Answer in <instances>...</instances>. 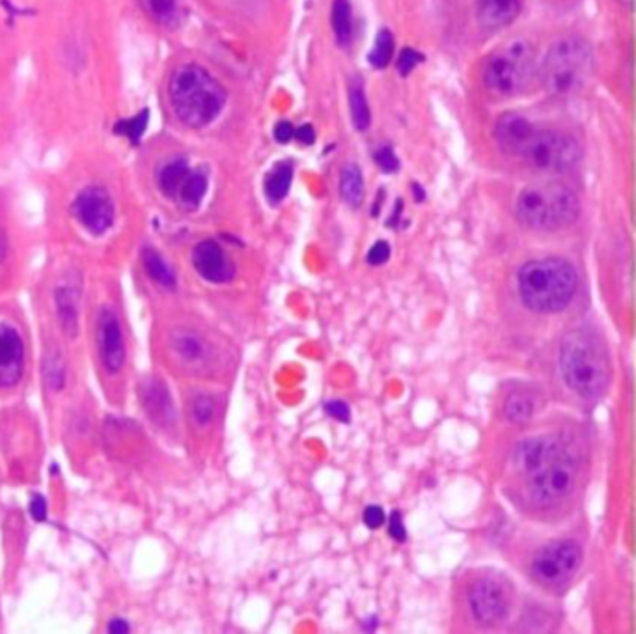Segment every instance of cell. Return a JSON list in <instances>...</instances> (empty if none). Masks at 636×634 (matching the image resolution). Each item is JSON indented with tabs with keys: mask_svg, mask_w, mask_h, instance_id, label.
I'll return each mask as SVG.
<instances>
[{
	"mask_svg": "<svg viewBox=\"0 0 636 634\" xmlns=\"http://www.w3.org/2000/svg\"><path fill=\"white\" fill-rule=\"evenodd\" d=\"M536 125H538L536 122H532L525 114H519V112L502 114L495 124V140L500 151H504L510 158L519 159Z\"/></svg>",
	"mask_w": 636,
	"mask_h": 634,
	"instance_id": "16",
	"label": "cell"
},
{
	"mask_svg": "<svg viewBox=\"0 0 636 634\" xmlns=\"http://www.w3.org/2000/svg\"><path fill=\"white\" fill-rule=\"evenodd\" d=\"M226 90L205 67L184 64L169 80V101L179 124L202 129L221 116L226 105Z\"/></svg>",
	"mask_w": 636,
	"mask_h": 634,
	"instance_id": "2",
	"label": "cell"
},
{
	"mask_svg": "<svg viewBox=\"0 0 636 634\" xmlns=\"http://www.w3.org/2000/svg\"><path fill=\"white\" fill-rule=\"evenodd\" d=\"M171 349L185 364H197L208 357V344L200 334L189 328H179L171 334Z\"/></svg>",
	"mask_w": 636,
	"mask_h": 634,
	"instance_id": "20",
	"label": "cell"
},
{
	"mask_svg": "<svg viewBox=\"0 0 636 634\" xmlns=\"http://www.w3.org/2000/svg\"><path fill=\"white\" fill-rule=\"evenodd\" d=\"M469 608L479 623H500L510 614L512 589L499 576L478 579L469 592Z\"/></svg>",
	"mask_w": 636,
	"mask_h": 634,
	"instance_id": "12",
	"label": "cell"
},
{
	"mask_svg": "<svg viewBox=\"0 0 636 634\" xmlns=\"http://www.w3.org/2000/svg\"><path fill=\"white\" fill-rule=\"evenodd\" d=\"M519 295L532 312L557 314L570 307L578 289L575 268L562 258H541L519 271Z\"/></svg>",
	"mask_w": 636,
	"mask_h": 634,
	"instance_id": "3",
	"label": "cell"
},
{
	"mask_svg": "<svg viewBox=\"0 0 636 634\" xmlns=\"http://www.w3.org/2000/svg\"><path fill=\"white\" fill-rule=\"evenodd\" d=\"M504 412L513 424H525L536 412V399L526 393L512 394L506 401Z\"/></svg>",
	"mask_w": 636,
	"mask_h": 634,
	"instance_id": "27",
	"label": "cell"
},
{
	"mask_svg": "<svg viewBox=\"0 0 636 634\" xmlns=\"http://www.w3.org/2000/svg\"><path fill=\"white\" fill-rule=\"evenodd\" d=\"M296 137L301 140L302 145H312L315 138L314 127L312 125H302L297 129Z\"/></svg>",
	"mask_w": 636,
	"mask_h": 634,
	"instance_id": "39",
	"label": "cell"
},
{
	"mask_svg": "<svg viewBox=\"0 0 636 634\" xmlns=\"http://www.w3.org/2000/svg\"><path fill=\"white\" fill-rule=\"evenodd\" d=\"M519 159L541 174H564L581 163L583 146L571 133L536 125Z\"/></svg>",
	"mask_w": 636,
	"mask_h": 634,
	"instance_id": "7",
	"label": "cell"
},
{
	"mask_svg": "<svg viewBox=\"0 0 636 634\" xmlns=\"http://www.w3.org/2000/svg\"><path fill=\"white\" fill-rule=\"evenodd\" d=\"M538 77L536 49L525 38H513L487 57L482 83L497 98H515Z\"/></svg>",
	"mask_w": 636,
	"mask_h": 634,
	"instance_id": "6",
	"label": "cell"
},
{
	"mask_svg": "<svg viewBox=\"0 0 636 634\" xmlns=\"http://www.w3.org/2000/svg\"><path fill=\"white\" fill-rule=\"evenodd\" d=\"M390 258V247L387 241L375 243L372 249L367 250L366 262L370 265H383Z\"/></svg>",
	"mask_w": 636,
	"mask_h": 634,
	"instance_id": "33",
	"label": "cell"
},
{
	"mask_svg": "<svg viewBox=\"0 0 636 634\" xmlns=\"http://www.w3.org/2000/svg\"><path fill=\"white\" fill-rule=\"evenodd\" d=\"M192 268L203 281L228 284L236 276V265L226 250L213 239H203L192 250Z\"/></svg>",
	"mask_w": 636,
	"mask_h": 634,
	"instance_id": "15",
	"label": "cell"
},
{
	"mask_svg": "<svg viewBox=\"0 0 636 634\" xmlns=\"http://www.w3.org/2000/svg\"><path fill=\"white\" fill-rule=\"evenodd\" d=\"M620 2H622L623 7H633V0H620Z\"/></svg>",
	"mask_w": 636,
	"mask_h": 634,
	"instance_id": "42",
	"label": "cell"
},
{
	"mask_svg": "<svg viewBox=\"0 0 636 634\" xmlns=\"http://www.w3.org/2000/svg\"><path fill=\"white\" fill-rule=\"evenodd\" d=\"M375 163L379 166L381 171L383 172H396L400 169V161L396 158V153H394L392 148H381V150L375 151Z\"/></svg>",
	"mask_w": 636,
	"mask_h": 634,
	"instance_id": "31",
	"label": "cell"
},
{
	"mask_svg": "<svg viewBox=\"0 0 636 634\" xmlns=\"http://www.w3.org/2000/svg\"><path fill=\"white\" fill-rule=\"evenodd\" d=\"M325 411L333 417L335 420H340V422H349V407L346 401H328L327 406H325Z\"/></svg>",
	"mask_w": 636,
	"mask_h": 634,
	"instance_id": "36",
	"label": "cell"
},
{
	"mask_svg": "<svg viewBox=\"0 0 636 634\" xmlns=\"http://www.w3.org/2000/svg\"><path fill=\"white\" fill-rule=\"evenodd\" d=\"M340 195L351 208H359L364 202V177L357 164L349 163L341 169Z\"/></svg>",
	"mask_w": 636,
	"mask_h": 634,
	"instance_id": "23",
	"label": "cell"
},
{
	"mask_svg": "<svg viewBox=\"0 0 636 634\" xmlns=\"http://www.w3.org/2000/svg\"><path fill=\"white\" fill-rule=\"evenodd\" d=\"M596 57L590 41L564 36L554 41L538 66V79L547 96L568 99L583 92L590 83Z\"/></svg>",
	"mask_w": 636,
	"mask_h": 634,
	"instance_id": "4",
	"label": "cell"
},
{
	"mask_svg": "<svg viewBox=\"0 0 636 634\" xmlns=\"http://www.w3.org/2000/svg\"><path fill=\"white\" fill-rule=\"evenodd\" d=\"M75 221L92 236H103L114 224L116 206L103 185H88L72 203Z\"/></svg>",
	"mask_w": 636,
	"mask_h": 634,
	"instance_id": "11",
	"label": "cell"
},
{
	"mask_svg": "<svg viewBox=\"0 0 636 634\" xmlns=\"http://www.w3.org/2000/svg\"><path fill=\"white\" fill-rule=\"evenodd\" d=\"M523 10V0H476V20L486 30L510 27Z\"/></svg>",
	"mask_w": 636,
	"mask_h": 634,
	"instance_id": "18",
	"label": "cell"
},
{
	"mask_svg": "<svg viewBox=\"0 0 636 634\" xmlns=\"http://www.w3.org/2000/svg\"><path fill=\"white\" fill-rule=\"evenodd\" d=\"M96 347H98L99 362L107 373L116 375L122 372L127 359L125 336L120 318L111 308H103L96 321Z\"/></svg>",
	"mask_w": 636,
	"mask_h": 634,
	"instance_id": "13",
	"label": "cell"
},
{
	"mask_svg": "<svg viewBox=\"0 0 636 634\" xmlns=\"http://www.w3.org/2000/svg\"><path fill=\"white\" fill-rule=\"evenodd\" d=\"M155 182L161 195L185 211L198 210L210 187L208 174L202 169L190 166L184 158L164 161L155 172Z\"/></svg>",
	"mask_w": 636,
	"mask_h": 634,
	"instance_id": "9",
	"label": "cell"
},
{
	"mask_svg": "<svg viewBox=\"0 0 636 634\" xmlns=\"http://www.w3.org/2000/svg\"><path fill=\"white\" fill-rule=\"evenodd\" d=\"M140 399H142V407L148 412L150 420L155 424L171 425L176 420V409H174V401H172L171 393L166 390V386L159 380L146 381L142 388H140Z\"/></svg>",
	"mask_w": 636,
	"mask_h": 634,
	"instance_id": "17",
	"label": "cell"
},
{
	"mask_svg": "<svg viewBox=\"0 0 636 634\" xmlns=\"http://www.w3.org/2000/svg\"><path fill=\"white\" fill-rule=\"evenodd\" d=\"M4 256H7V239L2 236V232H0V265H2V260H4Z\"/></svg>",
	"mask_w": 636,
	"mask_h": 634,
	"instance_id": "41",
	"label": "cell"
},
{
	"mask_svg": "<svg viewBox=\"0 0 636 634\" xmlns=\"http://www.w3.org/2000/svg\"><path fill=\"white\" fill-rule=\"evenodd\" d=\"M109 633H129V623H127L125 620H122V618H114V620H111V623H109Z\"/></svg>",
	"mask_w": 636,
	"mask_h": 634,
	"instance_id": "40",
	"label": "cell"
},
{
	"mask_svg": "<svg viewBox=\"0 0 636 634\" xmlns=\"http://www.w3.org/2000/svg\"><path fill=\"white\" fill-rule=\"evenodd\" d=\"M138 7L158 27H177L184 17L182 0H138Z\"/></svg>",
	"mask_w": 636,
	"mask_h": 634,
	"instance_id": "21",
	"label": "cell"
},
{
	"mask_svg": "<svg viewBox=\"0 0 636 634\" xmlns=\"http://www.w3.org/2000/svg\"><path fill=\"white\" fill-rule=\"evenodd\" d=\"M349 114H351L354 127L359 132H366L370 122H372V114H370L364 86L359 79L351 80V85H349Z\"/></svg>",
	"mask_w": 636,
	"mask_h": 634,
	"instance_id": "25",
	"label": "cell"
},
{
	"mask_svg": "<svg viewBox=\"0 0 636 634\" xmlns=\"http://www.w3.org/2000/svg\"><path fill=\"white\" fill-rule=\"evenodd\" d=\"M54 310H57L60 328L70 338L79 333L80 291L73 282H62L54 289Z\"/></svg>",
	"mask_w": 636,
	"mask_h": 634,
	"instance_id": "19",
	"label": "cell"
},
{
	"mask_svg": "<svg viewBox=\"0 0 636 634\" xmlns=\"http://www.w3.org/2000/svg\"><path fill=\"white\" fill-rule=\"evenodd\" d=\"M394 57V36L390 30L387 28H383L377 34V38H375L374 47H372V51L367 54V60H370V64L372 66L377 67V70H383V67H387L390 64V60Z\"/></svg>",
	"mask_w": 636,
	"mask_h": 634,
	"instance_id": "28",
	"label": "cell"
},
{
	"mask_svg": "<svg viewBox=\"0 0 636 634\" xmlns=\"http://www.w3.org/2000/svg\"><path fill=\"white\" fill-rule=\"evenodd\" d=\"M296 137V129H294V125L289 124V122H278L275 127V138L276 142H289L291 138Z\"/></svg>",
	"mask_w": 636,
	"mask_h": 634,
	"instance_id": "38",
	"label": "cell"
},
{
	"mask_svg": "<svg viewBox=\"0 0 636 634\" xmlns=\"http://www.w3.org/2000/svg\"><path fill=\"white\" fill-rule=\"evenodd\" d=\"M422 60L424 59H422V54L416 49L406 47L400 53V59H398V70H400L401 75H409L414 67L419 66Z\"/></svg>",
	"mask_w": 636,
	"mask_h": 634,
	"instance_id": "32",
	"label": "cell"
},
{
	"mask_svg": "<svg viewBox=\"0 0 636 634\" xmlns=\"http://www.w3.org/2000/svg\"><path fill=\"white\" fill-rule=\"evenodd\" d=\"M47 500L46 498L41 497V495H34L33 500H30V515L38 521V523H43L47 519Z\"/></svg>",
	"mask_w": 636,
	"mask_h": 634,
	"instance_id": "37",
	"label": "cell"
},
{
	"mask_svg": "<svg viewBox=\"0 0 636 634\" xmlns=\"http://www.w3.org/2000/svg\"><path fill=\"white\" fill-rule=\"evenodd\" d=\"M362 521H364L367 529L375 530L385 524L387 517H385V511L379 506H367L366 510H364V515H362Z\"/></svg>",
	"mask_w": 636,
	"mask_h": 634,
	"instance_id": "34",
	"label": "cell"
},
{
	"mask_svg": "<svg viewBox=\"0 0 636 634\" xmlns=\"http://www.w3.org/2000/svg\"><path fill=\"white\" fill-rule=\"evenodd\" d=\"M140 260H142V268H145L146 275H148V278H150L155 286H159L161 289H176V273H174V269L171 268V263L166 262L163 256H161V252L151 249V247H146V249L142 250Z\"/></svg>",
	"mask_w": 636,
	"mask_h": 634,
	"instance_id": "22",
	"label": "cell"
},
{
	"mask_svg": "<svg viewBox=\"0 0 636 634\" xmlns=\"http://www.w3.org/2000/svg\"><path fill=\"white\" fill-rule=\"evenodd\" d=\"M146 125H148V111H142L137 116H132V119L120 120L114 132L122 135V137L129 138L132 142H138L140 137L145 135Z\"/></svg>",
	"mask_w": 636,
	"mask_h": 634,
	"instance_id": "29",
	"label": "cell"
},
{
	"mask_svg": "<svg viewBox=\"0 0 636 634\" xmlns=\"http://www.w3.org/2000/svg\"><path fill=\"white\" fill-rule=\"evenodd\" d=\"M331 23H333L336 43L344 47L348 46L351 38H353V12H351V2L349 0H333Z\"/></svg>",
	"mask_w": 636,
	"mask_h": 634,
	"instance_id": "24",
	"label": "cell"
},
{
	"mask_svg": "<svg viewBox=\"0 0 636 634\" xmlns=\"http://www.w3.org/2000/svg\"><path fill=\"white\" fill-rule=\"evenodd\" d=\"M581 203L573 190L558 182L528 185L515 200L519 223L539 232H554L577 221Z\"/></svg>",
	"mask_w": 636,
	"mask_h": 634,
	"instance_id": "5",
	"label": "cell"
},
{
	"mask_svg": "<svg viewBox=\"0 0 636 634\" xmlns=\"http://www.w3.org/2000/svg\"><path fill=\"white\" fill-rule=\"evenodd\" d=\"M190 414H192V420L198 425L210 424L213 417H215L213 398L208 394H198L197 398L192 399V403H190Z\"/></svg>",
	"mask_w": 636,
	"mask_h": 634,
	"instance_id": "30",
	"label": "cell"
},
{
	"mask_svg": "<svg viewBox=\"0 0 636 634\" xmlns=\"http://www.w3.org/2000/svg\"><path fill=\"white\" fill-rule=\"evenodd\" d=\"M526 497L538 508H549L570 497L577 482V463L565 448L525 474Z\"/></svg>",
	"mask_w": 636,
	"mask_h": 634,
	"instance_id": "8",
	"label": "cell"
},
{
	"mask_svg": "<svg viewBox=\"0 0 636 634\" xmlns=\"http://www.w3.org/2000/svg\"><path fill=\"white\" fill-rule=\"evenodd\" d=\"M388 534H390V537L396 539V542H406L407 530L406 526H403L401 513H398V511H394L392 515H390V521H388Z\"/></svg>",
	"mask_w": 636,
	"mask_h": 634,
	"instance_id": "35",
	"label": "cell"
},
{
	"mask_svg": "<svg viewBox=\"0 0 636 634\" xmlns=\"http://www.w3.org/2000/svg\"><path fill=\"white\" fill-rule=\"evenodd\" d=\"M558 366L568 388L581 398H597L609 386V351L601 336L590 328H573L565 334Z\"/></svg>",
	"mask_w": 636,
	"mask_h": 634,
	"instance_id": "1",
	"label": "cell"
},
{
	"mask_svg": "<svg viewBox=\"0 0 636 634\" xmlns=\"http://www.w3.org/2000/svg\"><path fill=\"white\" fill-rule=\"evenodd\" d=\"M27 368V346L12 323H0V388L20 386Z\"/></svg>",
	"mask_w": 636,
	"mask_h": 634,
	"instance_id": "14",
	"label": "cell"
},
{
	"mask_svg": "<svg viewBox=\"0 0 636 634\" xmlns=\"http://www.w3.org/2000/svg\"><path fill=\"white\" fill-rule=\"evenodd\" d=\"M583 565V549L577 542H552L532 560V576L547 588H560L577 575Z\"/></svg>",
	"mask_w": 636,
	"mask_h": 634,
	"instance_id": "10",
	"label": "cell"
},
{
	"mask_svg": "<svg viewBox=\"0 0 636 634\" xmlns=\"http://www.w3.org/2000/svg\"><path fill=\"white\" fill-rule=\"evenodd\" d=\"M294 182V169L288 163L276 164L275 169L270 172V176L265 177V195L271 202H283L284 198L288 197L289 187Z\"/></svg>",
	"mask_w": 636,
	"mask_h": 634,
	"instance_id": "26",
	"label": "cell"
}]
</instances>
